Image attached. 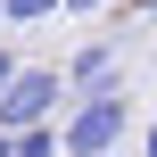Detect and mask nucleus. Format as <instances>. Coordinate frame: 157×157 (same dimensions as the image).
Returning a JSON list of instances; mask_svg holds the SVG:
<instances>
[{"instance_id": "11", "label": "nucleus", "mask_w": 157, "mask_h": 157, "mask_svg": "<svg viewBox=\"0 0 157 157\" xmlns=\"http://www.w3.org/2000/svg\"><path fill=\"white\" fill-rule=\"evenodd\" d=\"M0 25H8V0H0Z\"/></svg>"}, {"instance_id": "9", "label": "nucleus", "mask_w": 157, "mask_h": 157, "mask_svg": "<svg viewBox=\"0 0 157 157\" xmlns=\"http://www.w3.org/2000/svg\"><path fill=\"white\" fill-rule=\"evenodd\" d=\"M8 149H17V132H8V124H0V157H8Z\"/></svg>"}, {"instance_id": "5", "label": "nucleus", "mask_w": 157, "mask_h": 157, "mask_svg": "<svg viewBox=\"0 0 157 157\" xmlns=\"http://www.w3.org/2000/svg\"><path fill=\"white\" fill-rule=\"evenodd\" d=\"M50 8H66V0H8V25H33V17H50Z\"/></svg>"}, {"instance_id": "1", "label": "nucleus", "mask_w": 157, "mask_h": 157, "mask_svg": "<svg viewBox=\"0 0 157 157\" xmlns=\"http://www.w3.org/2000/svg\"><path fill=\"white\" fill-rule=\"evenodd\" d=\"M124 124H132V108H124V91L108 83V91H83V99H66V116H58V141H66V157H91V149H116V141H124Z\"/></svg>"}, {"instance_id": "3", "label": "nucleus", "mask_w": 157, "mask_h": 157, "mask_svg": "<svg viewBox=\"0 0 157 157\" xmlns=\"http://www.w3.org/2000/svg\"><path fill=\"white\" fill-rule=\"evenodd\" d=\"M108 83H116V50L108 41H83L75 66H66V91H108Z\"/></svg>"}, {"instance_id": "4", "label": "nucleus", "mask_w": 157, "mask_h": 157, "mask_svg": "<svg viewBox=\"0 0 157 157\" xmlns=\"http://www.w3.org/2000/svg\"><path fill=\"white\" fill-rule=\"evenodd\" d=\"M8 157H66V141H58V116H50V124H25Z\"/></svg>"}, {"instance_id": "12", "label": "nucleus", "mask_w": 157, "mask_h": 157, "mask_svg": "<svg viewBox=\"0 0 157 157\" xmlns=\"http://www.w3.org/2000/svg\"><path fill=\"white\" fill-rule=\"evenodd\" d=\"M91 157H116V149H91Z\"/></svg>"}, {"instance_id": "10", "label": "nucleus", "mask_w": 157, "mask_h": 157, "mask_svg": "<svg viewBox=\"0 0 157 157\" xmlns=\"http://www.w3.org/2000/svg\"><path fill=\"white\" fill-rule=\"evenodd\" d=\"M124 8H157V0H124Z\"/></svg>"}, {"instance_id": "8", "label": "nucleus", "mask_w": 157, "mask_h": 157, "mask_svg": "<svg viewBox=\"0 0 157 157\" xmlns=\"http://www.w3.org/2000/svg\"><path fill=\"white\" fill-rule=\"evenodd\" d=\"M141 149H149V157H157V116H149V132H141Z\"/></svg>"}, {"instance_id": "2", "label": "nucleus", "mask_w": 157, "mask_h": 157, "mask_svg": "<svg viewBox=\"0 0 157 157\" xmlns=\"http://www.w3.org/2000/svg\"><path fill=\"white\" fill-rule=\"evenodd\" d=\"M58 108H66V75H58V66H17V75L0 83V124H8V132L50 124Z\"/></svg>"}, {"instance_id": "7", "label": "nucleus", "mask_w": 157, "mask_h": 157, "mask_svg": "<svg viewBox=\"0 0 157 157\" xmlns=\"http://www.w3.org/2000/svg\"><path fill=\"white\" fill-rule=\"evenodd\" d=\"M8 75H17V50H8V41H0V83H8Z\"/></svg>"}, {"instance_id": "6", "label": "nucleus", "mask_w": 157, "mask_h": 157, "mask_svg": "<svg viewBox=\"0 0 157 157\" xmlns=\"http://www.w3.org/2000/svg\"><path fill=\"white\" fill-rule=\"evenodd\" d=\"M66 8H75V17H91V8H116V0H66Z\"/></svg>"}]
</instances>
